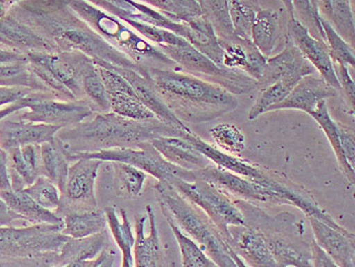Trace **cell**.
Returning a JSON list of instances; mask_svg holds the SVG:
<instances>
[{
	"label": "cell",
	"mask_w": 355,
	"mask_h": 267,
	"mask_svg": "<svg viewBox=\"0 0 355 267\" xmlns=\"http://www.w3.org/2000/svg\"><path fill=\"white\" fill-rule=\"evenodd\" d=\"M172 185L190 203L205 212L229 244V227L247 225L244 214L229 197L200 176L194 181L176 179Z\"/></svg>",
	"instance_id": "obj_7"
},
{
	"label": "cell",
	"mask_w": 355,
	"mask_h": 267,
	"mask_svg": "<svg viewBox=\"0 0 355 267\" xmlns=\"http://www.w3.org/2000/svg\"><path fill=\"white\" fill-rule=\"evenodd\" d=\"M89 10L95 15V17H87V19L95 24L96 28L110 44L113 42L112 45L114 46L115 44L119 46L129 58L137 59V62L144 60L150 61L155 65V69H159L157 67L159 65L176 67V63L168 58L159 48L146 42V40L141 38L139 35L127 28L126 26L122 25L117 19L105 17L104 15L96 12L94 8H89Z\"/></svg>",
	"instance_id": "obj_9"
},
{
	"label": "cell",
	"mask_w": 355,
	"mask_h": 267,
	"mask_svg": "<svg viewBox=\"0 0 355 267\" xmlns=\"http://www.w3.org/2000/svg\"><path fill=\"white\" fill-rule=\"evenodd\" d=\"M282 2H284V6H286L287 12H288L289 15H291V17H293V15H295V12H293V3H291V0H282Z\"/></svg>",
	"instance_id": "obj_53"
},
{
	"label": "cell",
	"mask_w": 355,
	"mask_h": 267,
	"mask_svg": "<svg viewBox=\"0 0 355 267\" xmlns=\"http://www.w3.org/2000/svg\"><path fill=\"white\" fill-rule=\"evenodd\" d=\"M311 3H312L313 8H314L315 12L320 14L319 8H318V0H311Z\"/></svg>",
	"instance_id": "obj_54"
},
{
	"label": "cell",
	"mask_w": 355,
	"mask_h": 267,
	"mask_svg": "<svg viewBox=\"0 0 355 267\" xmlns=\"http://www.w3.org/2000/svg\"><path fill=\"white\" fill-rule=\"evenodd\" d=\"M230 245L247 266L257 267H276L264 234L255 227L247 225H231L229 227Z\"/></svg>",
	"instance_id": "obj_16"
},
{
	"label": "cell",
	"mask_w": 355,
	"mask_h": 267,
	"mask_svg": "<svg viewBox=\"0 0 355 267\" xmlns=\"http://www.w3.org/2000/svg\"><path fill=\"white\" fill-rule=\"evenodd\" d=\"M67 157L70 163L78 157H91L103 162H121L148 173L157 181L170 184L176 179L194 181L199 177L198 172L183 169L166 161L150 141L138 144L135 148H116L96 153H76L67 155Z\"/></svg>",
	"instance_id": "obj_6"
},
{
	"label": "cell",
	"mask_w": 355,
	"mask_h": 267,
	"mask_svg": "<svg viewBox=\"0 0 355 267\" xmlns=\"http://www.w3.org/2000/svg\"><path fill=\"white\" fill-rule=\"evenodd\" d=\"M180 130L157 118L135 120L113 112L95 113L76 126L59 129L56 139L65 155L135 148L141 142L164 137H185Z\"/></svg>",
	"instance_id": "obj_1"
},
{
	"label": "cell",
	"mask_w": 355,
	"mask_h": 267,
	"mask_svg": "<svg viewBox=\"0 0 355 267\" xmlns=\"http://www.w3.org/2000/svg\"><path fill=\"white\" fill-rule=\"evenodd\" d=\"M104 162L91 157H78L70 165L61 203L55 211L59 216L71 209H92L98 207L96 180L98 169Z\"/></svg>",
	"instance_id": "obj_10"
},
{
	"label": "cell",
	"mask_w": 355,
	"mask_h": 267,
	"mask_svg": "<svg viewBox=\"0 0 355 267\" xmlns=\"http://www.w3.org/2000/svg\"><path fill=\"white\" fill-rule=\"evenodd\" d=\"M10 168H8V154L6 150L0 148V191L12 190Z\"/></svg>",
	"instance_id": "obj_50"
},
{
	"label": "cell",
	"mask_w": 355,
	"mask_h": 267,
	"mask_svg": "<svg viewBox=\"0 0 355 267\" xmlns=\"http://www.w3.org/2000/svg\"><path fill=\"white\" fill-rule=\"evenodd\" d=\"M55 98L56 96L51 93L30 91L6 108L0 109V121L12 114L27 110L17 116V119L63 128L80 123L95 113L87 101H58Z\"/></svg>",
	"instance_id": "obj_5"
},
{
	"label": "cell",
	"mask_w": 355,
	"mask_h": 267,
	"mask_svg": "<svg viewBox=\"0 0 355 267\" xmlns=\"http://www.w3.org/2000/svg\"><path fill=\"white\" fill-rule=\"evenodd\" d=\"M278 15L271 10H262L254 17L251 41L265 57H269L277 40Z\"/></svg>",
	"instance_id": "obj_31"
},
{
	"label": "cell",
	"mask_w": 355,
	"mask_h": 267,
	"mask_svg": "<svg viewBox=\"0 0 355 267\" xmlns=\"http://www.w3.org/2000/svg\"><path fill=\"white\" fill-rule=\"evenodd\" d=\"M320 24L325 34V40H327L329 54L333 61L343 63L349 67H355V57L354 49L350 47L349 44L346 42L338 34L336 28L333 27L332 24L327 21L325 17H319Z\"/></svg>",
	"instance_id": "obj_38"
},
{
	"label": "cell",
	"mask_w": 355,
	"mask_h": 267,
	"mask_svg": "<svg viewBox=\"0 0 355 267\" xmlns=\"http://www.w3.org/2000/svg\"><path fill=\"white\" fill-rule=\"evenodd\" d=\"M24 191L49 211L55 212L60 205V190L51 180L43 175L39 177L32 185L25 188Z\"/></svg>",
	"instance_id": "obj_39"
},
{
	"label": "cell",
	"mask_w": 355,
	"mask_h": 267,
	"mask_svg": "<svg viewBox=\"0 0 355 267\" xmlns=\"http://www.w3.org/2000/svg\"><path fill=\"white\" fill-rule=\"evenodd\" d=\"M315 121L319 123L321 128L323 129L324 133L327 137L335 155H336L337 161H338L339 166L343 174L345 175L348 181L352 184L354 183L355 173L354 168L352 167L345 155L342 152L340 139H339L338 124L331 118L330 113L328 111L327 102L326 100L321 101L318 104L317 108L310 114Z\"/></svg>",
	"instance_id": "obj_32"
},
{
	"label": "cell",
	"mask_w": 355,
	"mask_h": 267,
	"mask_svg": "<svg viewBox=\"0 0 355 267\" xmlns=\"http://www.w3.org/2000/svg\"><path fill=\"white\" fill-rule=\"evenodd\" d=\"M12 190L19 191L42 176L40 146L28 144L8 150Z\"/></svg>",
	"instance_id": "obj_22"
},
{
	"label": "cell",
	"mask_w": 355,
	"mask_h": 267,
	"mask_svg": "<svg viewBox=\"0 0 355 267\" xmlns=\"http://www.w3.org/2000/svg\"><path fill=\"white\" fill-rule=\"evenodd\" d=\"M26 55L17 53L12 50L2 49L0 48V64L2 63L10 62V61L21 60L25 59Z\"/></svg>",
	"instance_id": "obj_52"
},
{
	"label": "cell",
	"mask_w": 355,
	"mask_h": 267,
	"mask_svg": "<svg viewBox=\"0 0 355 267\" xmlns=\"http://www.w3.org/2000/svg\"><path fill=\"white\" fill-rule=\"evenodd\" d=\"M333 67H334L335 76L340 85V89H343L344 93L352 102V106L354 107L355 84L348 71L347 65L333 61Z\"/></svg>",
	"instance_id": "obj_44"
},
{
	"label": "cell",
	"mask_w": 355,
	"mask_h": 267,
	"mask_svg": "<svg viewBox=\"0 0 355 267\" xmlns=\"http://www.w3.org/2000/svg\"><path fill=\"white\" fill-rule=\"evenodd\" d=\"M254 17H255V14L251 8L243 4L240 0H232L231 21L234 36L251 40V30Z\"/></svg>",
	"instance_id": "obj_42"
},
{
	"label": "cell",
	"mask_w": 355,
	"mask_h": 267,
	"mask_svg": "<svg viewBox=\"0 0 355 267\" xmlns=\"http://www.w3.org/2000/svg\"><path fill=\"white\" fill-rule=\"evenodd\" d=\"M329 21L336 26L338 34L346 42H354V19L349 0H332Z\"/></svg>",
	"instance_id": "obj_41"
},
{
	"label": "cell",
	"mask_w": 355,
	"mask_h": 267,
	"mask_svg": "<svg viewBox=\"0 0 355 267\" xmlns=\"http://www.w3.org/2000/svg\"><path fill=\"white\" fill-rule=\"evenodd\" d=\"M317 71L293 44H288L284 51L267 58L260 78L256 80V89L260 91L287 78H304Z\"/></svg>",
	"instance_id": "obj_13"
},
{
	"label": "cell",
	"mask_w": 355,
	"mask_h": 267,
	"mask_svg": "<svg viewBox=\"0 0 355 267\" xmlns=\"http://www.w3.org/2000/svg\"><path fill=\"white\" fill-rule=\"evenodd\" d=\"M309 222L315 242L329 254L337 267L355 266L354 234L343 233L313 216H309Z\"/></svg>",
	"instance_id": "obj_19"
},
{
	"label": "cell",
	"mask_w": 355,
	"mask_h": 267,
	"mask_svg": "<svg viewBox=\"0 0 355 267\" xmlns=\"http://www.w3.org/2000/svg\"><path fill=\"white\" fill-rule=\"evenodd\" d=\"M148 74L162 97L184 106L177 113L182 121H208L238 108L234 94L214 83L174 69L151 67Z\"/></svg>",
	"instance_id": "obj_2"
},
{
	"label": "cell",
	"mask_w": 355,
	"mask_h": 267,
	"mask_svg": "<svg viewBox=\"0 0 355 267\" xmlns=\"http://www.w3.org/2000/svg\"><path fill=\"white\" fill-rule=\"evenodd\" d=\"M31 89H19V87H0V108L12 104L19 98L24 97Z\"/></svg>",
	"instance_id": "obj_51"
},
{
	"label": "cell",
	"mask_w": 355,
	"mask_h": 267,
	"mask_svg": "<svg viewBox=\"0 0 355 267\" xmlns=\"http://www.w3.org/2000/svg\"><path fill=\"white\" fill-rule=\"evenodd\" d=\"M117 251L114 249L113 244L106 247L96 258L83 262L80 267H112L115 266Z\"/></svg>",
	"instance_id": "obj_46"
},
{
	"label": "cell",
	"mask_w": 355,
	"mask_h": 267,
	"mask_svg": "<svg viewBox=\"0 0 355 267\" xmlns=\"http://www.w3.org/2000/svg\"><path fill=\"white\" fill-rule=\"evenodd\" d=\"M115 71L119 72L128 80L129 84L132 85L138 98L148 110L153 113L157 119L180 130L192 132L191 129L180 120L176 114L173 112L172 109L164 102L161 94L155 89L150 78H146L133 69H116Z\"/></svg>",
	"instance_id": "obj_18"
},
{
	"label": "cell",
	"mask_w": 355,
	"mask_h": 267,
	"mask_svg": "<svg viewBox=\"0 0 355 267\" xmlns=\"http://www.w3.org/2000/svg\"><path fill=\"white\" fill-rule=\"evenodd\" d=\"M40 155L42 175L47 177L62 192L69 175L70 162L56 137L53 141L40 144Z\"/></svg>",
	"instance_id": "obj_29"
},
{
	"label": "cell",
	"mask_w": 355,
	"mask_h": 267,
	"mask_svg": "<svg viewBox=\"0 0 355 267\" xmlns=\"http://www.w3.org/2000/svg\"><path fill=\"white\" fill-rule=\"evenodd\" d=\"M146 214L135 216V242L133 246L135 266L157 267L164 266V254L159 241V230L153 207H146Z\"/></svg>",
	"instance_id": "obj_14"
},
{
	"label": "cell",
	"mask_w": 355,
	"mask_h": 267,
	"mask_svg": "<svg viewBox=\"0 0 355 267\" xmlns=\"http://www.w3.org/2000/svg\"><path fill=\"white\" fill-rule=\"evenodd\" d=\"M267 246L272 254L276 266L282 267L313 266L311 253L300 250L295 245L282 238L268 237L265 235Z\"/></svg>",
	"instance_id": "obj_34"
},
{
	"label": "cell",
	"mask_w": 355,
	"mask_h": 267,
	"mask_svg": "<svg viewBox=\"0 0 355 267\" xmlns=\"http://www.w3.org/2000/svg\"><path fill=\"white\" fill-rule=\"evenodd\" d=\"M183 139L189 141L195 148L202 153L206 157L211 161V163L218 167L253 181L262 180L266 176L267 173H265L264 171L255 167L249 162L239 159L236 155H230L229 153L214 148L211 144L201 139L194 132L186 133Z\"/></svg>",
	"instance_id": "obj_25"
},
{
	"label": "cell",
	"mask_w": 355,
	"mask_h": 267,
	"mask_svg": "<svg viewBox=\"0 0 355 267\" xmlns=\"http://www.w3.org/2000/svg\"><path fill=\"white\" fill-rule=\"evenodd\" d=\"M0 87L51 93L31 69L27 57L0 64ZM52 94V93H51Z\"/></svg>",
	"instance_id": "obj_30"
},
{
	"label": "cell",
	"mask_w": 355,
	"mask_h": 267,
	"mask_svg": "<svg viewBox=\"0 0 355 267\" xmlns=\"http://www.w3.org/2000/svg\"><path fill=\"white\" fill-rule=\"evenodd\" d=\"M4 15V6L2 2H0V19H2Z\"/></svg>",
	"instance_id": "obj_55"
},
{
	"label": "cell",
	"mask_w": 355,
	"mask_h": 267,
	"mask_svg": "<svg viewBox=\"0 0 355 267\" xmlns=\"http://www.w3.org/2000/svg\"><path fill=\"white\" fill-rule=\"evenodd\" d=\"M0 197L10 209L23 216L28 224H50L63 227V220L56 212L42 207L24 190L0 191Z\"/></svg>",
	"instance_id": "obj_26"
},
{
	"label": "cell",
	"mask_w": 355,
	"mask_h": 267,
	"mask_svg": "<svg viewBox=\"0 0 355 267\" xmlns=\"http://www.w3.org/2000/svg\"><path fill=\"white\" fill-rule=\"evenodd\" d=\"M109 163L111 164L114 183L118 194L128 198L139 196L146 183V172L121 162Z\"/></svg>",
	"instance_id": "obj_33"
},
{
	"label": "cell",
	"mask_w": 355,
	"mask_h": 267,
	"mask_svg": "<svg viewBox=\"0 0 355 267\" xmlns=\"http://www.w3.org/2000/svg\"><path fill=\"white\" fill-rule=\"evenodd\" d=\"M28 224L23 216L10 209L0 197V225H25Z\"/></svg>",
	"instance_id": "obj_49"
},
{
	"label": "cell",
	"mask_w": 355,
	"mask_h": 267,
	"mask_svg": "<svg viewBox=\"0 0 355 267\" xmlns=\"http://www.w3.org/2000/svg\"><path fill=\"white\" fill-rule=\"evenodd\" d=\"M83 94L89 98L87 104L95 113L111 112L109 95L96 69V63L83 76Z\"/></svg>",
	"instance_id": "obj_37"
},
{
	"label": "cell",
	"mask_w": 355,
	"mask_h": 267,
	"mask_svg": "<svg viewBox=\"0 0 355 267\" xmlns=\"http://www.w3.org/2000/svg\"><path fill=\"white\" fill-rule=\"evenodd\" d=\"M63 220L62 233L70 238L96 235L108 227L105 211L96 209H71L60 214Z\"/></svg>",
	"instance_id": "obj_27"
},
{
	"label": "cell",
	"mask_w": 355,
	"mask_h": 267,
	"mask_svg": "<svg viewBox=\"0 0 355 267\" xmlns=\"http://www.w3.org/2000/svg\"><path fill=\"white\" fill-rule=\"evenodd\" d=\"M300 80V78H284L260 91L255 105L250 110L249 119L255 120L262 114L267 113L273 105L284 101Z\"/></svg>",
	"instance_id": "obj_36"
},
{
	"label": "cell",
	"mask_w": 355,
	"mask_h": 267,
	"mask_svg": "<svg viewBox=\"0 0 355 267\" xmlns=\"http://www.w3.org/2000/svg\"><path fill=\"white\" fill-rule=\"evenodd\" d=\"M337 89L329 85L321 76H304L282 102L273 105L267 112L276 110H301L311 114L321 101L335 97Z\"/></svg>",
	"instance_id": "obj_15"
},
{
	"label": "cell",
	"mask_w": 355,
	"mask_h": 267,
	"mask_svg": "<svg viewBox=\"0 0 355 267\" xmlns=\"http://www.w3.org/2000/svg\"><path fill=\"white\" fill-rule=\"evenodd\" d=\"M288 33L293 45L302 52L315 71L331 87L340 91V85L335 76L333 60L329 54L327 44L313 36L308 28L295 17H291L288 24Z\"/></svg>",
	"instance_id": "obj_12"
},
{
	"label": "cell",
	"mask_w": 355,
	"mask_h": 267,
	"mask_svg": "<svg viewBox=\"0 0 355 267\" xmlns=\"http://www.w3.org/2000/svg\"><path fill=\"white\" fill-rule=\"evenodd\" d=\"M198 175L225 196H234L240 201L282 205L274 176L269 173L262 180L253 181L211 164L198 171Z\"/></svg>",
	"instance_id": "obj_8"
},
{
	"label": "cell",
	"mask_w": 355,
	"mask_h": 267,
	"mask_svg": "<svg viewBox=\"0 0 355 267\" xmlns=\"http://www.w3.org/2000/svg\"><path fill=\"white\" fill-rule=\"evenodd\" d=\"M218 42L223 48V67L240 69L254 80H259L267 57L261 53L251 40L234 36V39L218 38Z\"/></svg>",
	"instance_id": "obj_20"
},
{
	"label": "cell",
	"mask_w": 355,
	"mask_h": 267,
	"mask_svg": "<svg viewBox=\"0 0 355 267\" xmlns=\"http://www.w3.org/2000/svg\"><path fill=\"white\" fill-rule=\"evenodd\" d=\"M291 3H293V12H297L302 17L301 23L308 28L309 32L314 37L318 34V38L320 40L325 41V34L319 21L321 15L315 12L311 3V0H291Z\"/></svg>",
	"instance_id": "obj_43"
},
{
	"label": "cell",
	"mask_w": 355,
	"mask_h": 267,
	"mask_svg": "<svg viewBox=\"0 0 355 267\" xmlns=\"http://www.w3.org/2000/svg\"><path fill=\"white\" fill-rule=\"evenodd\" d=\"M210 135L219 148L230 154H241L246 148L245 135L231 124H219L210 129Z\"/></svg>",
	"instance_id": "obj_40"
},
{
	"label": "cell",
	"mask_w": 355,
	"mask_h": 267,
	"mask_svg": "<svg viewBox=\"0 0 355 267\" xmlns=\"http://www.w3.org/2000/svg\"><path fill=\"white\" fill-rule=\"evenodd\" d=\"M166 222L170 225L175 238H176L178 245L180 247V251L182 254V264L185 267H216L214 260L208 257L207 254L202 250L198 243L188 237L179 225L171 220L166 218Z\"/></svg>",
	"instance_id": "obj_35"
},
{
	"label": "cell",
	"mask_w": 355,
	"mask_h": 267,
	"mask_svg": "<svg viewBox=\"0 0 355 267\" xmlns=\"http://www.w3.org/2000/svg\"><path fill=\"white\" fill-rule=\"evenodd\" d=\"M339 139H340V144L342 152L345 155L346 160L348 163L352 165V168L355 167V142L354 133L350 131L345 130L343 127L338 124Z\"/></svg>",
	"instance_id": "obj_47"
},
{
	"label": "cell",
	"mask_w": 355,
	"mask_h": 267,
	"mask_svg": "<svg viewBox=\"0 0 355 267\" xmlns=\"http://www.w3.org/2000/svg\"><path fill=\"white\" fill-rule=\"evenodd\" d=\"M62 225H0V266L56 267L61 246L69 240Z\"/></svg>",
	"instance_id": "obj_4"
},
{
	"label": "cell",
	"mask_w": 355,
	"mask_h": 267,
	"mask_svg": "<svg viewBox=\"0 0 355 267\" xmlns=\"http://www.w3.org/2000/svg\"><path fill=\"white\" fill-rule=\"evenodd\" d=\"M148 1L157 6V8L166 10L171 14L176 15L178 17H188V15H190V17H195V12H193V10L188 8L187 4L183 0H148Z\"/></svg>",
	"instance_id": "obj_45"
},
{
	"label": "cell",
	"mask_w": 355,
	"mask_h": 267,
	"mask_svg": "<svg viewBox=\"0 0 355 267\" xmlns=\"http://www.w3.org/2000/svg\"><path fill=\"white\" fill-rule=\"evenodd\" d=\"M150 142L164 159L183 169L198 172L212 164L208 157L183 137H159Z\"/></svg>",
	"instance_id": "obj_24"
},
{
	"label": "cell",
	"mask_w": 355,
	"mask_h": 267,
	"mask_svg": "<svg viewBox=\"0 0 355 267\" xmlns=\"http://www.w3.org/2000/svg\"><path fill=\"white\" fill-rule=\"evenodd\" d=\"M0 44L17 53L53 52L58 48L48 39L12 17L0 19Z\"/></svg>",
	"instance_id": "obj_21"
},
{
	"label": "cell",
	"mask_w": 355,
	"mask_h": 267,
	"mask_svg": "<svg viewBox=\"0 0 355 267\" xmlns=\"http://www.w3.org/2000/svg\"><path fill=\"white\" fill-rule=\"evenodd\" d=\"M112 244L109 229L83 238H69L57 255L56 267H80Z\"/></svg>",
	"instance_id": "obj_23"
},
{
	"label": "cell",
	"mask_w": 355,
	"mask_h": 267,
	"mask_svg": "<svg viewBox=\"0 0 355 267\" xmlns=\"http://www.w3.org/2000/svg\"><path fill=\"white\" fill-rule=\"evenodd\" d=\"M311 259H312V266L315 267H337L332 258L329 254L313 239L311 243Z\"/></svg>",
	"instance_id": "obj_48"
},
{
	"label": "cell",
	"mask_w": 355,
	"mask_h": 267,
	"mask_svg": "<svg viewBox=\"0 0 355 267\" xmlns=\"http://www.w3.org/2000/svg\"><path fill=\"white\" fill-rule=\"evenodd\" d=\"M60 127L33 123L8 117L0 121V148L8 150L28 144H40L53 141Z\"/></svg>",
	"instance_id": "obj_17"
},
{
	"label": "cell",
	"mask_w": 355,
	"mask_h": 267,
	"mask_svg": "<svg viewBox=\"0 0 355 267\" xmlns=\"http://www.w3.org/2000/svg\"><path fill=\"white\" fill-rule=\"evenodd\" d=\"M106 87L111 112L135 120L153 119L155 116L138 98L132 85L119 72L105 65L96 64Z\"/></svg>",
	"instance_id": "obj_11"
},
{
	"label": "cell",
	"mask_w": 355,
	"mask_h": 267,
	"mask_svg": "<svg viewBox=\"0 0 355 267\" xmlns=\"http://www.w3.org/2000/svg\"><path fill=\"white\" fill-rule=\"evenodd\" d=\"M155 193L164 218L174 221L220 267H243L247 264L221 236L214 223L200 209L190 203L168 182L157 181Z\"/></svg>",
	"instance_id": "obj_3"
},
{
	"label": "cell",
	"mask_w": 355,
	"mask_h": 267,
	"mask_svg": "<svg viewBox=\"0 0 355 267\" xmlns=\"http://www.w3.org/2000/svg\"><path fill=\"white\" fill-rule=\"evenodd\" d=\"M106 214L107 225L114 242L122 254V267L135 266L133 258V246L135 237L133 235L132 227L128 218V214L124 209H120L121 218L118 216L117 209L114 207H108L104 209Z\"/></svg>",
	"instance_id": "obj_28"
}]
</instances>
